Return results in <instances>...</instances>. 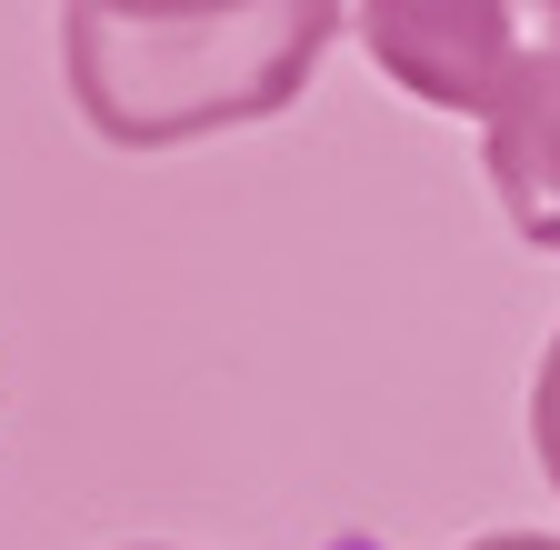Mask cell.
Returning a JSON list of instances; mask_svg holds the SVG:
<instances>
[{"mask_svg":"<svg viewBox=\"0 0 560 550\" xmlns=\"http://www.w3.org/2000/svg\"><path fill=\"white\" fill-rule=\"evenodd\" d=\"M91 11H130V21H180V11H231V0H91Z\"/></svg>","mask_w":560,"mask_h":550,"instance_id":"5b68a950","label":"cell"},{"mask_svg":"<svg viewBox=\"0 0 560 550\" xmlns=\"http://www.w3.org/2000/svg\"><path fill=\"white\" fill-rule=\"evenodd\" d=\"M470 550H560V540H540V530H490V540H470Z\"/></svg>","mask_w":560,"mask_h":550,"instance_id":"8992f818","label":"cell"},{"mask_svg":"<svg viewBox=\"0 0 560 550\" xmlns=\"http://www.w3.org/2000/svg\"><path fill=\"white\" fill-rule=\"evenodd\" d=\"M361 40L420 110L490 120L560 81V0H361Z\"/></svg>","mask_w":560,"mask_h":550,"instance_id":"7a4b0ae2","label":"cell"},{"mask_svg":"<svg viewBox=\"0 0 560 550\" xmlns=\"http://www.w3.org/2000/svg\"><path fill=\"white\" fill-rule=\"evenodd\" d=\"M530 450H540L550 491H560V330H550V351H540V381H530Z\"/></svg>","mask_w":560,"mask_h":550,"instance_id":"277c9868","label":"cell"},{"mask_svg":"<svg viewBox=\"0 0 560 550\" xmlns=\"http://www.w3.org/2000/svg\"><path fill=\"white\" fill-rule=\"evenodd\" d=\"M480 171L530 250H560V81L521 91L511 110L480 120Z\"/></svg>","mask_w":560,"mask_h":550,"instance_id":"3957f363","label":"cell"},{"mask_svg":"<svg viewBox=\"0 0 560 550\" xmlns=\"http://www.w3.org/2000/svg\"><path fill=\"white\" fill-rule=\"evenodd\" d=\"M330 31L340 0H231V11H180V21L70 0L60 60H70V101L110 151H180L210 130L280 120L311 91Z\"/></svg>","mask_w":560,"mask_h":550,"instance_id":"6da1fadb","label":"cell"},{"mask_svg":"<svg viewBox=\"0 0 560 550\" xmlns=\"http://www.w3.org/2000/svg\"><path fill=\"white\" fill-rule=\"evenodd\" d=\"M140 550H151V540H140Z\"/></svg>","mask_w":560,"mask_h":550,"instance_id":"52a82bcc","label":"cell"}]
</instances>
